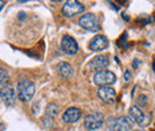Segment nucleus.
I'll list each match as a JSON object with an SVG mask.
<instances>
[{"label": "nucleus", "instance_id": "nucleus-1", "mask_svg": "<svg viewBox=\"0 0 155 131\" xmlns=\"http://www.w3.org/2000/svg\"><path fill=\"white\" fill-rule=\"evenodd\" d=\"M106 129L107 131H131L133 122L128 117H111L106 122Z\"/></svg>", "mask_w": 155, "mask_h": 131}, {"label": "nucleus", "instance_id": "nucleus-2", "mask_svg": "<svg viewBox=\"0 0 155 131\" xmlns=\"http://www.w3.org/2000/svg\"><path fill=\"white\" fill-rule=\"evenodd\" d=\"M35 91H36L35 84L28 79L20 80L17 85V94L19 97V100L24 103L32 99V97L35 95Z\"/></svg>", "mask_w": 155, "mask_h": 131}, {"label": "nucleus", "instance_id": "nucleus-3", "mask_svg": "<svg viewBox=\"0 0 155 131\" xmlns=\"http://www.w3.org/2000/svg\"><path fill=\"white\" fill-rule=\"evenodd\" d=\"M117 81V76L114 72L111 70H101L98 72L93 76V82L99 86V87H104V86H111L112 84H115Z\"/></svg>", "mask_w": 155, "mask_h": 131}, {"label": "nucleus", "instance_id": "nucleus-4", "mask_svg": "<svg viewBox=\"0 0 155 131\" xmlns=\"http://www.w3.org/2000/svg\"><path fill=\"white\" fill-rule=\"evenodd\" d=\"M129 117L131 118V120H134L135 123H137L140 126L144 128L148 126L152 122V116L150 114H146L140 107L137 106H131L129 110Z\"/></svg>", "mask_w": 155, "mask_h": 131}, {"label": "nucleus", "instance_id": "nucleus-5", "mask_svg": "<svg viewBox=\"0 0 155 131\" xmlns=\"http://www.w3.org/2000/svg\"><path fill=\"white\" fill-rule=\"evenodd\" d=\"M79 25L82 29L88 30V31H93V32H96V31H98L100 29L99 20H98L97 16L93 15V13H86L82 17H80V19H79Z\"/></svg>", "mask_w": 155, "mask_h": 131}, {"label": "nucleus", "instance_id": "nucleus-6", "mask_svg": "<svg viewBox=\"0 0 155 131\" xmlns=\"http://www.w3.org/2000/svg\"><path fill=\"white\" fill-rule=\"evenodd\" d=\"M103 124H104V116L99 112L87 114L84 122V126L87 131L97 130Z\"/></svg>", "mask_w": 155, "mask_h": 131}, {"label": "nucleus", "instance_id": "nucleus-7", "mask_svg": "<svg viewBox=\"0 0 155 131\" xmlns=\"http://www.w3.org/2000/svg\"><path fill=\"white\" fill-rule=\"evenodd\" d=\"M85 10V6L79 2V1H75V0H69V1H66L63 7H62V13L64 17H74L79 13L84 12Z\"/></svg>", "mask_w": 155, "mask_h": 131}, {"label": "nucleus", "instance_id": "nucleus-8", "mask_svg": "<svg viewBox=\"0 0 155 131\" xmlns=\"http://www.w3.org/2000/svg\"><path fill=\"white\" fill-rule=\"evenodd\" d=\"M110 64V61H109V57L106 55H98V56L93 57L88 64H87V68L90 72H101V70H105Z\"/></svg>", "mask_w": 155, "mask_h": 131}, {"label": "nucleus", "instance_id": "nucleus-9", "mask_svg": "<svg viewBox=\"0 0 155 131\" xmlns=\"http://www.w3.org/2000/svg\"><path fill=\"white\" fill-rule=\"evenodd\" d=\"M0 98H1L2 103L6 106H13L17 103V93L15 92V90L10 85H6V86L1 87Z\"/></svg>", "mask_w": 155, "mask_h": 131}, {"label": "nucleus", "instance_id": "nucleus-10", "mask_svg": "<svg viewBox=\"0 0 155 131\" xmlns=\"http://www.w3.org/2000/svg\"><path fill=\"white\" fill-rule=\"evenodd\" d=\"M61 48L68 55H75L78 53V50H79V45H78L77 41L72 36H69V35H66V36L62 37Z\"/></svg>", "mask_w": 155, "mask_h": 131}, {"label": "nucleus", "instance_id": "nucleus-11", "mask_svg": "<svg viewBox=\"0 0 155 131\" xmlns=\"http://www.w3.org/2000/svg\"><path fill=\"white\" fill-rule=\"evenodd\" d=\"M98 97L106 104H112L116 100V90L112 86H104L99 87Z\"/></svg>", "mask_w": 155, "mask_h": 131}, {"label": "nucleus", "instance_id": "nucleus-12", "mask_svg": "<svg viewBox=\"0 0 155 131\" xmlns=\"http://www.w3.org/2000/svg\"><path fill=\"white\" fill-rule=\"evenodd\" d=\"M107 45H109V39L103 35H97L91 39L88 47L93 51H101V50H105Z\"/></svg>", "mask_w": 155, "mask_h": 131}, {"label": "nucleus", "instance_id": "nucleus-13", "mask_svg": "<svg viewBox=\"0 0 155 131\" xmlns=\"http://www.w3.org/2000/svg\"><path fill=\"white\" fill-rule=\"evenodd\" d=\"M80 118H81V110H79L78 107H69L62 114L63 122L69 123V124L77 123V122H79Z\"/></svg>", "mask_w": 155, "mask_h": 131}, {"label": "nucleus", "instance_id": "nucleus-14", "mask_svg": "<svg viewBox=\"0 0 155 131\" xmlns=\"http://www.w3.org/2000/svg\"><path fill=\"white\" fill-rule=\"evenodd\" d=\"M58 73L62 77H64V79H68V77H71L72 75H73V67L69 64V63H67V62H60L58 64Z\"/></svg>", "mask_w": 155, "mask_h": 131}, {"label": "nucleus", "instance_id": "nucleus-15", "mask_svg": "<svg viewBox=\"0 0 155 131\" xmlns=\"http://www.w3.org/2000/svg\"><path fill=\"white\" fill-rule=\"evenodd\" d=\"M58 106L55 104H49L48 107H47V111H45V117H44V122L47 120H54L55 116L58 114Z\"/></svg>", "mask_w": 155, "mask_h": 131}, {"label": "nucleus", "instance_id": "nucleus-16", "mask_svg": "<svg viewBox=\"0 0 155 131\" xmlns=\"http://www.w3.org/2000/svg\"><path fill=\"white\" fill-rule=\"evenodd\" d=\"M8 81V74L4 68H0V86H6Z\"/></svg>", "mask_w": 155, "mask_h": 131}, {"label": "nucleus", "instance_id": "nucleus-17", "mask_svg": "<svg viewBox=\"0 0 155 131\" xmlns=\"http://www.w3.org/2000/svg\"><path fill=\"white\" fill-rule=\"evenodd\" d=\"M148 103V98L144 94H140L137 98V107H144Z\"/></svg>", "mask_w": 155, "mask_h": 131}, {"label": "nucleus", "instance_id": "nucleus-18", "mask_svg": "<svg viewBox=\"0 0 155 131\" xmlns=\"http://www.w3.org/2000/svg\"><path fill=\"white\" fill-rule=\"evenodd\" d=\"M140 63H141V61H140V60H137V58H135V60L133 61V67L136 69V68L140 66Z\"/></svg>", "mask_w": 155, "mask_h": 131}, {"label": "nucleus", "instance_id": "nucleus-19", "mask_svg": "<svg viewBox=\"0 0 155 131\" xmlns=\"http://www.w3.org/2000/svg\"><path fill=\"white\" fill-rule=\"evenodd\" d=\"M129 79H130V72L127 70L125 74H124V81H129Z\"/></svg>", "mask_w": 155, "mask_h": 131}, {"label": "nucleus", "instance_id": "nucleus-20", "mask_svg": "<svg viewBox=\"0 0 155 131\" xmlns=\"http://www.w3.org/2000/svg\"><path fill=\"white\" fill-rule=\"evenodd\" d=\"M4 6H5V2L4 1H0V11L4 8Z\"/></svg>", "mask_w": 155, "mask_h": 131}, {"label": "nucleus", "instance_id": "nucleus-21", "mask_svg": "<svg viewBox=\"0 0 155 131\" xmlns=\"http://www.w3.org/2000/svg\"><path fill=\"white\" fill-rule=\"evenodd\" d=\"M153 70H154V73H155V60H154V62H153Z\"/></svg>", "mask_w": 155, "mask_h": 131}]
</instances>
